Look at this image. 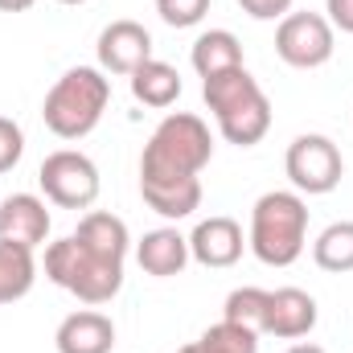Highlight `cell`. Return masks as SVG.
<instances>
[{"label": "cell", "instance_id": "6da1fadb", "mask_svg": "<svg viewBox=\"0 0 353 353\" xmlns=\"http://www.w3.org/2000/svg\"><path fill=\"white\" fill-rule=\"evenodd\" d=\"M201 99L218 119V132L226 144L251 148L271 132V103H267L263 87L251 79L247 66H234L226 74L201 79Z\"/></svg>", "mask_w": 353, "mask_h": 353}, {"label": "cell", "instance_id": "7a4b0ae2", "mask_svg": "<svg viewBox=\"0 0 353 353\" xmlns=\"http://www.w3.org/2000/svg\"><path fill=\"white\" fill-rule=\"evenodd\" d=\"M214 157V136L201 115L173 111L157 123V132L144 144L140 157V181H181L201 176V169Z\"/></svg>", "mask_w": 353, "mask_h": 353}, {"label": "cell", "instance_id": "3957f363", "mask_svg": "<svg viewBox=\"0 0 353 353\" xmlns=\"http://www.w3.org/2000/svg\"><path fill=\"white\" fill-rule=\"evenodd\" d=\"M308 243V205L292 189H271L251 210L247 247L267 267H292Z\"/></svg>", "mask_w": 353, "mask_h": 353}, {"label": "cell", "instance_id": "277c9868", "mask_svg": "<svg viewBox=\"0 0 353 353\" xmlns=\"http://www.w3.org/2000/svg\"><path fill=\"white\" fill-rule=\"evenodd\" d=\"M111 103V83L94 66H74L66 70L41 103V119L58 140H83L99 128L103 111Z\"/></svg>", "mask_w": 353, "mask_h": 353}, {"label": "cell", "instance_id": "5b68a950", "mask_svg": "<svg viewBox=\"0 0 353 353\" xmlns=\"http://www.w3.org/2000/svg\"><path fill=\"white\" fill-rule=\"evenodd\" d=\"M46 279L83 304H111L123 288V259H107L70 234L46 247Z\"/></svg>", "mask_w": 353, "mask_h": 353}, {"label": "cell", "instance_id": "8992f818", "mask_svg": "<svg viewBox=\"0 0 353 353\" xmlns=\"http://www.w3.org/2000/svg\"><path fill=\"white\" fill-rule=\"evenodd\" d=\"M283 169L288 181L296 185V193H308V197H321V193H333L345 176V161H341V148L321 136V132H304L288 144V157H283Z\"/></svg>", "mask_w": 353, "mask_h": 353}, {"label": "cell", "instance_id": "52a82bcc", "mask_svg": "<svg viewBox=\"0 0 353 353\" xmlns=\"http://www.w3.org/2000/svg\"><path fill=\"white\" fill-rule=\"evenodd\" d=\"M37 185L46 193V201L62 205V210H90L99 197V169L94 161L74 152V148H58L41 161Z\"/></svg>", "mask_w": 353, "mask_h": 353}, {"label": "cell", "instance_id": "ba28073f", "mask_svg": "<svg viewBox=\"0 0 353 353\" xmlns=\"http://www.w3.org/2000/svg\"><path fill=\"white\" fill-rule=\"evenodd\" d=\"M333 25L321 12H288L275 29V54L292 70H316L333 58Z\"/></svg>", "mask_w": 353, "mask_h": 353}, {"label": "cell", "instance_id": "9c48e42d", "mask_svg": "<svg viewBox=\"0 0 353 353\" xmlns=\"http://www.w3.org/2000/svg\"><path fill=\"white\" fill-rule=\"evenodd\" d=\"M152 58V33L140 21H111L99 33V70L132 79Z\"/></svg>", "mask_w": 353, "mask_h": 353}, {"label": "cell", "instance_id": "30bf717a", "mask_svg": "<svg viewBox=\"0 0 353 353\" xmlns=\"http://www.w3.org/2000/svg\"><path fill=\"white\" fill-rule=\"evenodd\" d=\"M50 239V210L37 193H8L0 201V243L37 251Z\"/></svg>", "mask_w": 353, "mask_h": 353}, {"label": "cell", "instance_id": "8fae6325", "mask_svg": "<svg viewBox=\"0 0 353 353\" xmlns=\"http://www.w3.org/2000/svg\"><path fill=\"white\" fill-rule=\"evenodd\" d=\"M243 247H247L243 226H239L234 218H226V214H214V218L197 222L193 234H189V255L201 267H210V271L234 267L243 259Z\"/></svg>", "mask_w": 353, "mask_h": 353}, {"label": "cell", "instance_id": "7c38bea8", "mask_svg": "<svg viewBox=\"0 0 353 353\" xmlns=\"http://www.w3.org/2000/svg\"><path fill=\"white\" fill-rule=\"evenodd\" d=\"M316 329V300L304 288H275L267 304V333L279 341H300Z\"/></svg>", "mask_w": 353, "mask_h": 353}, {"label": "cell", "instance_id": "4fadbf2b", "mask_svg": "<svg viewBox=\"0 0 353 353\" xmlns=\"http://www.w3.org/2000/svg\"><path fill=\"white\" fill-rule=\"evenodd\" d=\"M193 255H189V239L176 230V226H161V230H148L140 243H136V263L144 267L148 275L157 279H173L185 271Z\"/></svg>", "mask_w": 353, "mask_h": 353}, {"label": "cell", "instance_id": "5bb4252c", "mask_svg": "<svg viewBox=\"0 0 353 353\" xmlns=\"http://www.w3.org/2000/svg\"><path fill=\"white\" fill-rule=\"evenodd\" d=\"M58 353H111L115 345V325L111 316L83 308V312H70L62 325H58Z\"/></svg>", "mask_w": 353, "mask_h": 353}, {"label": "cell", "instance_id": "9a60e30c", "mask_svg": "<svg viewBox=\"0 0 353 353\" xmlns=\"http://www.w3.org/2000/svg\"><path fill=\"white\" fill-rule=\"evenodd\" d=\"M140 197L148 210L161 218L181 222L201 205V176H181V181H140Z\"/></svg>", "mask_w": 353, "mask_h": 353}, {"label": "cell", "instance_id": "2e32d148", "mask_svg": "<svg viewBox=\"0 0 353 353\" xmlns=\"http://www.w3.org/2000/svg\"><path fill=\"white\" fill-rule=\"evenodd\" d=\"M189 62L201 79H214V74H226L234 66H243V41L230 33V29H210L193 41L189 50Z\"/></svg>", "mask_w": 353, "mask_h": 353}, {"label": "cell", "instance_id": "e0dca14e", "mask_svg": "<svg viewBox=\"0 0 353 353\" xmlns=\"http://www.w3.org/2000/svg\"><path fill=\"white\" fill-rule=\"evenodd\" d=\"M74 239H79L83 247H90V251L107 255V259H128V247H132L128 222L115 218V214H107V210H90L87 218L79 222Z\"/></svg>", "mask_w": 353, "mask_h": 353}, {"label": "cell", "instance_id": "ac0fdd59", "mask_svg": "<svg viewBox=\"0 0 353 353\" xmlns=\"http://www.w3.org/2000/svg\"><path fill=\"white\" fill-rule=\"evenodd\" d=\"M132 94H136V103H144V107H157V111H165V107H173L176 99H181V74H176V66L169 62H161V58H148L132 79Z\"/></svg>", "mask_w": 353, "mask_h": 353}, {"label": "cell", "instance_id": "d6986e66", "mask_svg": "<svg viewBox=\"0 0 353 353\" xmlns=\"http://www.w3.org/2000/svg\"><path fill=\"white\" fill-rule=\"evenodd\" d=\"M33 279H37V259L33 251L25 247H12V243H0V304H17L33 292Z\"/></svg>", "mask_w": 353, "mask_h": 353}, {"label": "cell", "instance_id": "ffe728a7", "mask_svg": "<svg viewBox=\"0 0 353 353\" xmlns=\"http://www.w3.org/2000/svg\"><path fill=\"white\" fill-rule=\"evenodd\" d=\"M312 259L321 271H333V275H345L353 271V222H333L316 234L312 243Z\"/></svg>", "mask_w": 353, "mask_h": 353}, {"label": "cell", "instance_id": "44dd1931", "mask_svg": "<svg viewBox=\"0 0 353 353\" xmlns=\"http://www.w3.org/2000/svg\"><path fill=\"white\" fill-rule=\"evenodd\" d=\"M267 304H271V292L267 288H234L226 296V308H222V321L230 325H243L251 333H267Z\"/></svg>", "mask_w": 353, "mask_h": 353}, {"label": "cell", "instance_id": "7402d4cb", "mask_svg": "<svg viewBox=\"0 0 353 353\" xmlns=\"http://www.w3.org/2000/svg\"><path fill=\"white\" fill-rule=\"evenodd\" d=\"M197 341H201L205 353H259V333H251L243 325H230V321L210 325Z\"/></svg>", "mask_w": 353, "mask_h": 353}, {"label": "cell", "instance_id": "603a6c76", "mask_svg": "<svg viewBox=\"0 0 353 353\" xmlns=\"http://www.w3.org/2000/svg\"><path fill=\"white\" fill-rule=\"evenodd\" d=\"M157 12L173 29H193L210 12V0H157Z\"/></svg>", "mask_w": 353, "mask_h": 353}, {"label": "cell", "instance_id": "cb8c5ba5", "mask_svg": "<svg viewBox=\"0 0 353 353\" xmlns=\"http://www.w3.org/2000/svg\"><path fill=\"white\" fill-rule=\"evenodd\" d=\"M21 152H25V132H21V123L8 119V115H0V173L17 169Z\"/></svg>", "mask_w": 353, "mask_h": 353}, {"label": "cell", "instance_id": "d4e9b609", "mask_svg": "<svg viewBox=\"0 0 353 353\" xmlns=\"http://www.w3.org/2000/svg\"><path fill=\"white\" fill-rule=\"evenodd\" d=\"M239 8L255 21H283L292 12V0H239Z\"/></svg>", "mask_w": 353, "mask_h": 353}, {"label": "cell", "instance_id": "484cf974", "mask_svg": "<svg viewBox=\"0 0 353 353\" xmlns=\"http://www.w3.org/2000/svg\"><path fill=\"white\" fill-rule=\"evenodd\" d=\"M325 12H329V25L353 33V0H325Z\"/></svg>", "mask_w": 353, "mask_h": 353}, {"label": "cell", "instance_id": "4316f807", "mask_svg": "<svg viewBox=\"0 0 353 353\" xmlns=\"http://www.w3.org/2000/svg\"><path fill=\"white\" fill-rule=\"evenodd\" d=\"M37 0H0V12H25V8H33Z\"/></svg>", "mask_w": 353, "mask_h": 353}, {"label": "cell", "instance_id": "83f0119b", "mask_svg": "<svg viewBox=\"0 0 353 353\" xmlns=\"http://www.w3.org/2000/svg\"><path fill=\"white\" fill-rule=\"evenodd\" d=\"M288 353H325V350H321V345H292Z\"/></svg>", "mask_w": 353, "mask_h": 353}, {"label": "cell", "instance_id": "f1b7e54d", "mask_svg": "<svg viewBox=\"0 0 353 353\" xmlns=\"http://www.w3.org/2000/svg\"><path fill=\"white\" fill-rule=\"evenodd\" d=\"M176 353H205V350H201V341H193V345H185V350H176Z\"/></svg>", "mask_w": 353, "mask_h": 353}, {"label": "cell", "instance_id": "f546056e", "mask_svg": "<svg viewBox=\"0 0 353 353\" xmlns=\"http://www.w3.org/2000/svg\"><path fill=\"white\" fill-rule=\"evenodd\" d=\"M58 4H87V0H58Z\"/></svg>", "mask_w": 353, "mask_h": 353}]
</instances>
